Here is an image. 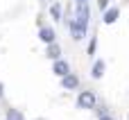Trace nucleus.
I'll list each match as a JSON object with an SVG mask.
<instances>
[{"label":"nucleus","mask_w":129,"mask_h":120,"mask_svg":"<svg viewBox=\"0 0 129 120\" xmlns=\"http://www.w3.org/2000/svg\"><path fill=\"white\" fill-rule=\"evenodd\" d=\"M75 2H86V5H88V2H91V0H75Z\"/></svg>","instance_id":"nucleus-16"},{"label":"nucleus","mask_w":129,"mask_h":120,"mask_svg":"<svg viewBox=\"0 0 129 120\" xmlns=\"http://www.w3.org/2000/svg\"><path fill=\"white\" fill-rule=\"evenodd\" d=\"M43 2H48V5H50V2H52V0H43Z\"/></svg>","instance_id":"nucleus-17"},{"label":"nucleus","mask_w":129,"mask_h":120,"mask_svg":"<svg viewBox=\"0 0 129 120\" xmlns=\"http://www.w3.org/2000/svg\"><path fill=\"white\" fill-rule=\"evenodd\" d=\"M70 39L73 41H84L88 36V25H91V7L86 2H75L73 9V18L66 23Z\"/></svg>","instance_id":"nucleus-1"},{"label":"nucleus","mask_w":129,"mask_h":120,"mask_svg":"<svg viewBox=\"0 0 129 120\" xmlns=\"http://www.w3.org/2000/svg\"><path fill=\"white\" fill-rule=\"evenodd\" d=\"M93 113H95L98 118H102V116H107V113H111V111H109V107H107L104 102H98L95 109H93Z\"/></svg>","instance_id":"nucleus-12"},{"label":"nucleus","mask_w":129,"mask_h":120,"mask_svg":"<svg viewBox=\"0 0 129 120\" xmlns=\"http://www.w3.org/2000/svg\"><path fill=\"white\" fill-rule=\"evenodd\" d=\"M68 73H73V68H70V61H68V59H63V57H61V59L52 61V75H54V77H59V79H61V77H66Z\"/></svg>","instance_id":"nucleus-3"},{"label":"nucleus","mask_w":129,"mask_h":120,"mask_svg":"<svg viewBox=\"0 0 129 120\" xmlns=\"http://www.w3.org/2000/svg\"><path fill=\"white\" fill-rule=\"evenodd\" d=\"M45 57H48L50 61L61 59V57H63V48H61V43H59V41H54V43L45 45Z\"/></svg>","instance_id":"nucleus-9"},{"label":"nucleus","mask_w":129,"mask_h":120,"mask_svg":"<svg viewBox=\"0 0 129 120\" xmlns=\"http://www.w3.org/2000/svg\"><path fill=\"white\" fill-rule=\"evenodd\" d=\"M118 18H120V7L118 5H111L109 9L102 11V23L104 25H113V23H118Z\"/></svg>","instance_id":"nucleus-7"},{"label":"nucleus","mask_w":129,"mask_h":120,"mask_svg":"<svg viewBox=\"0 0 129 120\" xmlns=\"http://www.w3.org/2000/svg\"><path fill=\"white\" fill-rule=\"evenodd\" d=\"M104 73H107V61L104 59H93V64H91V79H102L104 77Z\"/></svg>","instance_id":"nucleus-8"},{"label":"nucleus","mask_w":129,"mask_h":120,"mask_svg":"<svg viewBox=\"0 0 129 120\" xmlns=\"http://www.w3.org/2000/svg\"><path fill=\"white\" fill-rule=\"evenodd\" d=\"M5 120H27V118H25L23 109H18V107H7V109H5Z\"/></svg>","instance_id":"nucleus-10"},{"label":"nucleus","mask_w":129,"mask_h":120,"mask_svg":"<svg viewBox=\"0 0 129 120\" xmlns=\"http://www.w3.org/2000/svg\"><path fill=\"white\" fill-rule=\"evenodd\" d=\"M111 7V0H98V9L100 11H104V9H109Z\"/></svg>","instance_id":"nucleus-13"},{"label":"nucleus","mask_w":129,"mask_h":120,"mask_svg":"<svg viewBox=\"0 0 129 120\" xmlns=\"http://www.w3.org/2000/svg\"><path fill=\"white\" fill-rule=\"evenodd\" d=\"M61 88L63 91H79L82 88V79L77 73H68L66 77H61Z\"/></svg>","instance_id":"nucleus-4"},{"label":"nucleus","mask_w":129,"mask_h":120,"mask_svg":"<svg viewBox=\"0 0 129 120\" xmlns=\"http://www.w3.org/2000/svg\"><path fill=\"white\" fill-rule=\"evenodd\" d=\"M0 100H5V84L0 82Z\"/></svg>","instance_id":"nucleus-14"},{"label":"nucleus","mask_w":129,"mask_h":120,"mask_svg":"<svg viewBox=\"0 0 129 120\" xmlns=\"http://www.w3.org/2000/svg\"><path fill=\"white\" fill-rule=\"evenodd\" d=\"M127 120H129V116H127Z\"/></svg>","instance_id":"nucleus-18"},{"label":"nucleus","mask_w":129,"mask_h":120,"mask_svg":"<svg viewBox=\"0 0 129 120\" xmlns=\"http://www.w3.org/2000/svg\"><path fill=\"white\" fill-rule=\"evenodd\" d=\"M48 16H50V20H54V23H63V5H61L59 0H52V2L48 5Z\"/></svg>","instance_id":"nucleus-6"},{"label":"nucleus","mask_w":129,"mask_h":120,"mask_svg":"<svg viewBox=\"0 0 129 120\" xmlns=\"http://www.w3.org/2000/svg\"><path fill=\"white\" fill-rule=\"evenodd\" d=\"M39 41L45 43V45L54 43V41H57V29H54L52 25H41V27H39Z\"/></svg>","instance_id":"nucleus-5"},{"label":"nucleus","mask_w":129,"mask_h":120,"mask_svg":"<svg viewBox=\"0 0 129 120\" xmlns=\"http://www.w3.org/2000/svg\"><path fill=\"white\" fill-rule=\"evenodd\" d=\"M98 120H116V118H113L111 113H107V116H102V118H98Z\"/></svg>","instance_id":"nucleus-15"},{"label":"nucleus","mask_w":129,"mask_h":120,"mask_svg":"<svg viewBox=\"0 0 129 120\" xmlns=\"http://www.w3.org/2000/svg\"><path fill=\"white\" fill-rule=\"evenodd\" d=\"M86 54L91 57V61L95 59V54H98V34L93 32V36L88 39V43H86Z\"/></svg>","instance_id":"nucleus-11"},{"label":"nucleus","mask_w":129,"mask_h":120,"mask_svg":"<svg viewBox=\"0 0 129 120\" xmlns=\"http://www.w3.org/2000/svg\"><path fill=\"white\" fill-rule=\"evenodd\" d=\"M98 102H100V100H98L95 91H91V88H79L77 95H75V107H77L79 111H93Z\"/></svg>","instance_id":"nucleus-2"}]
</instances>
